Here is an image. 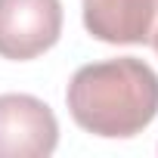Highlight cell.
I'll list each match as a JSON object with an SVG mask.
<instances>
[{"label": "cell", "mask_w": 158, "mask_h": 158, "mask_svg": "<svg viewBox=\"0 0 158 158\" xmlns=\"http://www.w3.org/2000/svg\"><path fill=\"white\" fill-rule=\"evenodd\" d=\"M74 124L106 139L143 133L158 115V74L136 56L81 65L65 90Z\"/></svg>", "instance_id": "1"}, {"label": "cell", "mask_w": 158, "mask_h": 158, "mask_svg": "<svg viewBox=\"0 0 158 158\" xmlns=\"http://www.w3.org/2000/svg\"><path fill=\"white\" fill-rule=\"evenodd\" d=\"M62 0H0V56L28 62L56 47Z\"/></svg>", "instance_id": "2"}, {"label": "cell", "mask_w": 158, "mask_h": 158, "mask_svg": "<svg viewBox=\"0 0 158 158\" xmlns=\"http://www.w3.org/2000/svg\"><path fill=\"white\" fill-rule=\"evenodd\" d=\"M59 121L28 93H0V158H47L56 152Z\"/></svg>", "instance_id": "3"}, {"label": "cell", "mask_w": 158, "mask_h": 158, "mask_svg": "<svg viewBox=\"0 0 158 158\" xmlns=\"http://www.w3.org/2000/svg\"><path fill=\"white\" fill-rule=\"evenodd\" d=\"M155 0H84V28L102 44H149Z\"/></svg>", "instance_id": "4"}, {"label": "cell", "mask_w": 158, "mask_h": 158, "mask_svg": "<svg viewBox=\"0 0 158 158\" xmlns=\"http://www.w3.org/2000/svg\"><path fill=\"white\" fill-rule=\"evenodd\" d=\"M149 47L158 53V0H155V22H152V34H149Z\"/></svg>", "instance_id": "5"}]
</instances>
